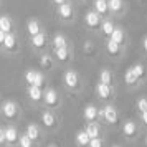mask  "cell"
I'll return each instance as SVG.
<instances>
[{
  "mask_svg": "<svg viewBox=\"0 0 147 147\" xmlns=\"http://www.w3.org/2000/svg\"><path fill=\"white\" fill-rule=\"evenodd\" d=\"M65 84L68 88H76V84H78V74L74 71H66L65 73Z\"/></svg>",
  "mask_w": 147,
  "mask_h": 147,
  "instance_id": "3",
  "label": "cell"
},
{
  "mask_svg": "<svg viewBox=\"0 0 147 147\" xmlns=\"http://www.w3.org/2000/svg\"><path fill=\"white\" fill-rule=\"evenodd\" d=\"M55 55L60 61H65L68 58V51H66V47L65 48H55Z\"/></svg>",
  "mask_w": 147,
  "mask_h": 147,
  "instance_id": "26",
  "label": "cell"
},
{
  "mask_svg": "<svg viewBox=\"0 0 147 147\" xmlns=\"http://www.w3.org/2000/svg\"><path fill=\"white\" fill-rule=\"evenodd\" d=\"M5 36H7V33L0 28V43H2V45H3V41H5Z\"/></svg>",
  "mask_w": 147,
  "mask_h": 147,
  "instance_id": "37",
  "label": "cell"
},
{
  "mask_svg": "<svg viewBox=\"0 0 147 147\" xmlns=\"http://www.w3.org/2000/svg\"><path fill=\"white\" fill-rule=\"evenodd\" d=\"M146 144H147V139H146Z\"/></svg>",
  "mask_w": 147,
  "mask_h": 147,
  "instance_id": "44",
  "label": "cell"
},
{
  "mask_svg": "<svg viewBox=\"0 0 147 147\" xmlns=\"http://www.w3.org/2000/svg\"><path fill=\"white\" fill-rule=\"evenodd\" d=\"M53 45H55V48H65L66 47V38L63 35H56L53 38Z\"/></svg>",
  "mask_w": 147,
  "mask_h": 147,
  "instance_id": "22",
  "label": "cell"
},
{
  "mask_svg": "<svg viewBox=\"0 0 147 147\" xmlns=\"http://www.w3.org/2000/svg\"><path fill=\"white\" fill-rule=\"evenodd\" d=\"M84 51H88V53L93 51V43H91V41H86V43H84Z\"/></svg>",
  "mask_w": 147,
  "mask_h": 147,
  "instance_id": "36",
  "label": "cell"
},
{
  "mask_svg": "<svg viewBox=\"0 0 147 147\" xmlns=\"http://www.w3.org/2000/svg\"><path fill=\"white\" fill-rule=\"evenodd\" d=\"M111 40L121 45V43H122V40H124V32H122L121 28H114L113 35H111Z\"/></svg>",
  "mask_w": 147,
  "mask_h": 147,
  "instance_id": "19",
  "label": "cell"
},
{
  "mask_svg": "<svg viewBox=\"0 0 147 147\" xmlns=\"http://www.w3.org/2000/svg\"><path fill=\"white\" fill-rule=\"evenodd\" d=\"M17 139H18L17 129H15V127H7V129H5V140H7V142H15Z\"/></svg>",
  "mask_w": 147,
  "mask_h": 147,
  "instance_id": "12",
  "label": "cell"
},
{
  "mask_svg": "<svg viewBox=\"0 0 147 147\" xmlns=\"http://www.w3.org/2000/svg\"><path fill=\"white\" fill-rule=\"evenodd\" d=\"M3 140H5V129H2V127H0V144H2Z\"/></svg>",
  "mask_w": 147,
  "mask_h": 147,
  "instance_id": "38",
  "label": "cell"
},
{
  "mask_svg": "<svg viewBox=\"0 0 147 147\" xmlns=\"http://www.w3.org/2000/svg\"><path fill=\"white\" fill-rule=\"evenodd\" d=\"M3 47L7 48V50H12V48L15 47V36L12 33H7V36H5V41H3Z\"/></svg>",
  "mask_w": 147,
  "mask_h": 147,
  "instance_id": "25",
  "label": "cell"
},
{
  "mask_svg": "<svg viewBox=\"0 0 147 147\" xmlns=\"http://www.w3.org/2000/svg\"><path fill=\"white\" fill-rule=\"evenodd\" d=\"M27 28H28V33L32 35V36L40 33V25H38V22H36V20H30V22H28V27Z\"/></svg>",
  "mask_w": 147,
  "mask_h": 147,
  "instance_id": "18",
  "label": "cell"
},
{
  "mask_svg": "<svg viewBox=\"0 0 147 147\" xmlns=\"http://www.w3.org/2000/svg\"><path fill=\"white\" fill-rule=\"evenodd\" d=\"M48 147H56V146H48Z\"/></svg>",
  "mask_w": 147,
  "mask_h": 147,
  "instance_id": "42",
  "label": "cell"
},
{
  "mask_svg": "<svg viewBox=\"0 0 147 147\" xmlns=\"http://www.w3.org/2000/svg\"><path fill=\"white\" fill-rule=\"evenodd\" d=\"M113 147H119V146H113Z\"/></svg>",
  "mask_w": 147,
  "mask_h": 147,
  "instance_id": "43",
  "label": "cell"
},
{
  "mask_svg": "<svg viewBox=\"0 0 147 147\" xmlns=\"http://www.w3.org/2000/svg\"><path fill=\"white\" fill-rule=\"evenodd\" d=\"M83 114H84V119L86 121H94L96 119V116H98L99 113H98V109H96L94 106H86Z\"/></svg>",
  "mask_w": 147,
  "mask_h": 147,
  "instance_id": "9",
  "label": "cell"
},
{
  "mask_svg": "<svg viewBox=\"0 0 147 147\" xmlns=\"http://www.w3.org/2000/svg\"><path fill=\"white\" fill-rule=\"evenodd\" d=\"M55 3H58V5H61V3H65V0H53Z\"/></svg>",
  "mask_w": 147,
  "mask_h": 147,
  "instance_id": "41",
  "label": "cell"
},
{
  "mask_svg": "<svg viewBox=\"0 0 147 147\" xmlns=\"http://www.w3.org/2000/svg\"><path fill=\"white\" fill-rule=\"evenodd\" d=\"M3 114H5V117H13L17 114V104L12 101H7L3 104Z\"/></svg>",
  "mask_w": 147,
  "mask_h": 147,
  "instance_id": "5",
  "label": "cell"
},
{
  "mask_svg": "<svg viewBox=\"0 0 147 147\" xmlns=\"http://www.w3.org/2000/svg\"><path fill=\"white\" fill-rule=\"evenodd\" d=\"M134 68V71H136V74H137V78H140V76H144V66L142 65H136Z\"/></svg>",
  "mask_w": 147,
  "mask_h": 147,
  "instance_id": "33",
  "label": "cell"
},
{
  "mask_svg": "<svg viewBox=\"0 0 147 147\" xmlns=\"http://www.w3.org/2000/svg\"><path fill=\"white\" fill-rule=\"evenodd\" d=\"M137 109H139L140 113H146L147 111V99L146 98H140V99L137 101Z\"/></svg>",
  "mask_w": 147,
  "mask_h": 147,
  "instance_id": "30",
  "label": "cell"
},
{
  "mask_svg": "<svg viewBox=\"0 0 147 147\" xmlns=\"http://www.w3.org/2000/svg\"><path fill=\"white\" fill-rule=\"evenodd\" d=\"M28 94H30V98H32L33 101H40L41 98H43V93H41L40 86H35V84H32V86H30Z\"/></svg>",
  "mask_w": 147,
  "mask_h": 147,
  "instance_id": "8",
  "label": "cell"
},
{
  "mask_svg": "<svg viewBox=\"0 0 147 147\" xmlns=\"http://www.w3.org/2000/svg\"><path fill=\"white\" fill-rule=\"evenodd\" d=\"M25 80H27V83H30V84H35V81H36V71H28V73L25 74Z\"/></svg>",
  "mask_w": 147,
  "mask_h": 147,
  "instance_id": "31",
  "label": "cell"
},
{
  "mask_svg": "<svg viewBox=\"0 0 147 147\" xmlns=\"http://www.w3.org/2000/svg\"><path fill=\"white\" fill-rule=\"evenodd\" d=\"M107 51H109L111 55H117V53H119V43L109 40V41H107Z\"/></svg>",
  "mask_w": 147,
  "mask_h": 147,
  "instance_id": "27",
  "label": "cell"
},
{
  "mask_svg": "<svg viewBox=\"0 0 147 147\" xmlns=\"http://www.w3.org/2000/svg\"><path fill=\"white\" fill-rule=\"evenodd\" d=\"M43 98H45V102H47L48 106H53V104H56V101H58V94H56L55 89H47L43 93Z\"/></svg>",
  "mask_w": 147,
  "mask_h": 147,
  "instance_id": "4",
  "label": "cell"
},
{
  "mask_svg": "<svg viewBox=\"0 0 147 147\" xmlns=\"http://www.w3.org/2000/svg\"><path fill=\"white\" fill-rule=\"evenodd\" d=\"M142 121H144V124H147V111L142 113Z\"/></svg>",
  "mask_w": 147,
  "mask_h": 147,
  "instance_id": "39",
  "label": "cell"
},
{
  "mask_svg": "<svg viewBox=\"0 0 147 147\" xmlns=\"http://www.w3.org/2000/svg\"><path fill=\"white\" fill-rule=\"evenodd\" d=\"M101 116H102L109 124H114L116 119H117V113H116V109H114L113 106H106L104 107V111L101 113Z\"/></svg>",
  "mask_w": 147,
  "mask_h": 147,
  "instance_id": "1",
  "label": "cell"
},
{
  "mask_svg": "<svg viewBox=\"0 0 147 147\" xmlns=\"http://www.w3.org/2000/svg\"><path fill=\"white\" fill-rule=\"evenodd\" d=\"M0 28L5 32V33H10V30H12V22H10V18L8 17H0Z\"/></svg>",
  "mask_w": 147,
  "mask_h": 147,
  "instance_id": "14",
  "label": "cell"
},
{
  "mask_svg": "<svg viewBox=\"0 0 147 147\" xmlns=\"http://www.w3.org/2000/svg\"><path fill=\"white\" fill-rule=\"evenodd\" d=\"M114 25H113V22H109V20H106L104 23H102V32H104V35H113V32H114Z\"/></svg>",
  "mask_w": 147,
  "mask_h": 147,
  "instance_id": "28",
  "label": "cell"
},
{
  "mask_svg": "<svg viewBox=\"0 0 147 147\" xmlns=\"http://www.w3.org/2000/svg\"><path fill=\"white\" fill-rule=\"evenodd\" d=\"M58 12H60V15L63 18H69L73 10H71V5H69V3H61L60 8H58Z\"/></svg>",
  "mask_w": 147,
  "mask_h": 147,
  "instance_id": "13",
  "label": "cell"
},
{
  "mask_svg": "<svg viewBox=\"0 0 147 147\" xmlns=\"http://www.w3.org/2000/svg\"><path fill=\"white\" fill-rule=\"evenodd\" d=\"M142 45H144V50H146V51H147V36H146V38H144V43H142Z\"/></svg>",
  "mask_w": 147,
  "mask_h": 147,
  "instance_id": "40",
  "label": "cell"
},
{
  "mask_svg": "<svg viewBox=\"0 0 147 147\" xmlns=\"http://www.w3.org/2000/svg\"><path fill=\"white\" fill-rule=\"evenodd\" d=\"M96 91H98V94H99L101 98H104V99L111 96V86H109V84H104V83H99L98 88H96Z\"/></svg>",
  "mask_w": 147,
  "mask_h": 147,
  "instance_id": "7",
  "label": "cell"
},
{
  "mask_svg": "<svg viewBox=\"0 0 147 147\" xmlns=\"http://www.w3.org/2000/svg\"><path fill=\"white\" fill-rule=\"evenodd\" d=\"M32 43H33V47H36V48L45 47V35L41 33V32L38 35H33V36H32Z\"/></svg>",
  "mask_w": 147,
  "mask_h": 147,
  "instance_id": "16",
  "label": "cell"
},
{
  "mask_svg": "<svg viewBox=\"0 0 147 147\" xmlns=\"http://www.w3.org/2000/svg\"><path fill=\"white\" fill-rule=\"evenodd\" d=\"M86 132L89 134V137L91 139H94V137H98L99 136V126L96 124V122H89L86 127Z\"/></svg>",
  "mask_w": 147,
  "mask_h": 147,
  "instance_id": "11",
  "label": "cell"
},
{
  "mask_svg": "<svg viewBox=\"0 0 147 147\" xmlns=\"http://www.w3.org/2000/svg\"><path fill=\"white\" fill-rule=\"evenodd\" d=\"M124 80H126L127 84H134L136 81H137V74H136V71H134V68H129L126 71V74H124Z\"/></svg>",
  "mask_w": 147,
  "mask_h": 147,
  "instance_id": "15",
  "label": "cell"
},
{
  "mask_svg": "<svg viewBox=\"0 0 147 147\" xmlns=\"http://www.w3.org/2000/svg\"><path fill=\"white\" fill-rule=\"evenodd\" d=\"M41 65H43L45 68L50 66V65H51V58H50L48 55H43V56H41Z\"/></svg>",
  "mask_w": 147,
  "mask_h": 147,
  "instance_id": "34",
  "label": "cell"
},
{
  "mask_svg": "<svg viewBox=\"0 0 147 147\" xmlns=\"http://www.w3.org/2000/svg\"><path fill=\"white\" fill-rule=\"evenodd\" d=\"M45 83V78H43V74L41 73H36V81H35V86H41Z\"/></svg>",
  "mask_w": 147,
  "mask_h": 147,
  "instance_id": "35",
  "label": "cell"
},
{
  "mask_svg": "<svg viewBox=\"0 0 147 147\" xmlns=\"http://www.w3.org/2000/svg\"><path fill=\"white\" fill-rule=\"evenodd\" d=\"M94 8H96L98 13H106L109 10V3H107V0H96L94 2Z\"/></svg>",
  "mask_w": 147,
  "mask_h": 147,
  "instance_id": "10",
  "label": "cell"
},
{
  "mask_svg": "<svg viewBox=\"0 0 147 147\" xmlns=\"http://www.w3.org/2000/svg\"><path fill=\"white\" fill-rule=\"evenodd\" d=\"M111 78H113V76H111V71H109V69H102V71H101V74H99V81L101 83L109 84V83H111Z\"/></svg>",
  "mask_w": 147,
  "mask_h": 147,
  "instance_id": "23",
  "label": "cell"
},
{
  "mask_svg": "<svg viewBox=\"0 0 147 147\" xmlns=\"http://www.w3.org/2000/svg\"><path fill=\"white\" fill-rule=\"evenodd\" d=\"M107 3H109L111 12H119L121 7H122V0H107Z\"/></svg>",
  "mask_w": 147,
  "mask_h": 147,
  "instance_id": "24",
  "label": "cell"
},
{
  "mask_svg": "<svg viewBox=\"0 0 147 147\" xmlns=\"http://www.w3.org/2000/svg\"><path fill=\"white\" fill-rule=\"evenodd\" d=\"M41 121H43V124H45L47 127L55 126V116L51 113H45L43 116H41Z\"/></svg>",
  "mask_w": 147,
  "mask_h": 147,
  "instance_id": "20",
  "label": "cell"
},
{
  "mask_svg": "<svg viewBox=\"0 0 147 147\" xmlns=\"http://www.w3.org/2000/svg\"><path fill=\"white\" fill-rule=\"evenodd\" d=\"M89 147H102V140H101L99 137H94V139H91V142H89Z\"/></svg>",
  "mask_w": 147,
  "mask_h": 147,
  "instance_id": "32",
  "label": "cell"
},
{
  "mask_svg": "<svg viewBox=\"0 0 147 147\" xmlns=\"http://www.w3.org/2000/svg\"><path fill=\"white\" fill-rule=\"evenodd\" d=\"M32 140H33V139H30L27 134H23V136H20V137H18L20 147H32Z\"/></svg>",
  "mask_w": 147,
  "mask_h": 147,
  "instance_id": "29",
  "label": "cell"
},
{
  "mask_svg": "<svg viewBox=\"0 0 147 147\" xmlns=\"http://www.w3.org/2000/svg\"><path fill=\"white\" fill-rule=\"evenodd\" d=\"M84 20H86L88 27H91V28L98 27V25H99V13H98V12H88Z\"/></svg>",
  "mask_w": 147,
  "mask_h": 147,
  "instance_id": "2",
  "label": "cell"
},
{
  "mask_svg": "<svg viewBox=\"0 0 147 147\" xmlns=\"http://www.w3.org/2000/svg\"><path fill=\"white\" fill-rule=\"evenodd\" d=\"M136 129L137 127H136V124H134L132 121H127L126 124L122 126V132L126 134V136H134L136 134Z\"/></svg>",
  "mask_w": 147,
  "mask_h": 147,
  "instance_id": "17",
  "label": "cell"
},
{
  "mask_svg": "<svg viewBox=\"0 0 147 147\" xmlns=\"http://www.w3.org/2000/svg\"><path fill=\"white\" fill-rule=\"evenodd\" d=\"M38 134H40L38 132V127L35 126V124H30V126L27 127V136L30 137V139H33V140L38 139Z\"/></svg>",
  "mask_w": 147,
  "mask_h": 147,
  "instance_id": "21",
  "label": "cell"
},
{
  "mask_svg": "<svg viewBox=\"0 0 147 147\" xmlns=\"http://www.w3.org/2000/svg\"><path fill=\"white\" fill-rule=\"evenodd\" d=\"M76 142H78L80 146H89L91 137H89V134H88L86 131H81V132L76 134Z\"/></svg>",
  "mask_w": 147,
  "mask_h": 147,
  "instance_id": "6",
  "label": "cell"
}]
</instances>
